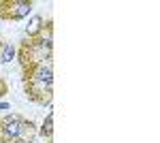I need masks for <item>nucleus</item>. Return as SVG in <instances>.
<instances>
[{
    "label": "nucleus",
    "instance_id": "obj_1",
    "mask_svg": "<svg viewBox=\"0 0 160 143\" xmlns=\"http://www.w3.org/2000/svg\"><path fill=\"white\" fill-rule=\"evenodd\" d=\"M51 88H53V69L51 62H41L34 66H28L26 73V90L32 100L38 103V94H45L51 103Z\"/></svg>",
    "mask_w": 160,
    "mask_h": 143
},
{
    "label": "nucleus",
    "instance_id": "obj_2",
    "mask_svg": "<svg viewBox=\"0 0 160 143\" xmlns=\"http://www.w3.org/2000/svg\"><path fill=\"white\" fill-rule=\"evenodd\" d=\"M32 128H34V124L30 120L19 118V115H9L0 122V135H2V141L7 143L32 141V135H30Z\"/></svg>",
    "mask_w": 160,
    "mask_h": 143
},
{
    "label": "nucleus",
    "instance_id": "obj_3",
    "mask_svg": "<svg viewBox=\"0 0 160 143\" xmlns=\"http://www.w3.org/2000/svg\"><path fill=\"white\" fill-rule=\"evenodd\" d=\"M7 11H0V17L4 19H24L32 13V2L26 0H11V2H0Z\"/></svg>",
    "mask_w": 160,
    "mask_h": 143
},
{
    "label": "nucleus",
    "instance_id": "obj_4",
    "mask_svg": "<svg viewBox=\"0 0 160 143\" xmlns=\"http://www.w3.org/2000/svg\"><path fill=\"white\" fill-rule=\"evenodd\" d=\"M43 24H45V19H43L41 15H34V17L28 22V26H26V32H28V36H30V38H37V36L43 32Z\"/></svg>",
    "mask_w": 160,
    "mask_h": 143
},
{
    "label": "nucleus",
    "instance_id": "obj_5",
    "mask_svg": "<svg viewBox=\"0 0 160 143\" xmlns=\"http://www.w3.org/2000/svg\"><path fill=\"white\" fill-rule=\"evenodd\" d=\"M17 56V49L13 47L11 43H2V49H0V62L2 64H9L11 60H15Z\"/></svg>",
    "mask_w": 160,
    "mask_h": 143
},
{
    "label": "nucleus",
    "instance_id": "obj_6",
    "mask_svg": "<svg viewBox=\"0 0 160 143\" xmlns=\"http://www.w3.org/2000/svg\"><path fill=\"white\" fill-rule=\"evenodd\" d=\"M41 137H45V139H51V135H53V113H47V118L43 122V126H41V130H38Z\"/></svg>",
    "mask_w": 160,
    "mask_h": 143
}]
</instances>
